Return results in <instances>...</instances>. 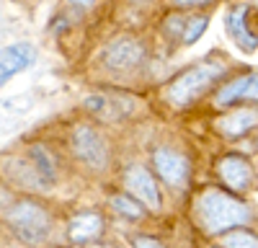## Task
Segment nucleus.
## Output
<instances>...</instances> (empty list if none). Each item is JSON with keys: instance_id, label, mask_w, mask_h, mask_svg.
Segmentation results:
<instances>
[{"instance_id": "f257e3e1", "label": "nucleus", "mask_w": 258, "mask_h": 248, "mask_svg": "<svg viewBox=\"0 0 258 248\" xmlns=\"http://www.w3.org/2000/svg\"><path fill=\"white\" fill-rule=\"evenodd\" d=\"M194 215H197L199 225L204 227V233H222L227 227L245 225L250 220V212L243 202H238L225 192H217V189H209L197 197Z\"/></svg>"}, {"instance_id": "f03ea898", "label": "nucleus", "mask_w": 258, "mask_h": 248, "mask_svg": "<svg viewBox=\"0 0 258 248\" xmlns=\"http://www.w3.org/2000/svg\"><path fill=\"white\" fill-rule=\"evenodd\" d=\"M225 73V68L220 62H204V65H197L186 70L183 75H178L168 88V98L173 106H186L188 101H194L197 96H202L214 80Z\"/></svg>"}, {"instance_id": "7ed1b4c3", "label": "nucleus", "mask_w": 258, "mask_h": 248, "mask_svg": "<svg viewBox=\"0 0 258 248\" xmlns=\"http://www.w3.org/2000/svg\"><path fill=\"white\" fill-rule=\"evenodd\" d=\"M8 222L13 227V233L24 243H41L49 235V215L44 207H39L34 202L16 204L8 215Z\"/></svg>"}, {"instance_id": "20e7f679", "label": "nucleus", "mask_w": 258, "mask_h": 248, "mask_svg": "<svg viewBox=\"0 0 258 248\" xmlns=\"http://www.w3.org/2000/svg\"><path fill=\"white\" fill-rule=\"evenodd\" d=\"M73 150L91 168H106V163H109V150H106L103 137L93 127H85V124H80L73 132Z\"/></svg>"}, {"instance_id": "39448f33", "label": "nucleus", "mask_w": 258, "mask_h": 248, "mask_svg": "<svg viewBox=\"0 0 258 248\" xmlns=\"http://www.w3.org/2000/svg\"><path fill=\"white\" fill-rule=\"evenodd\" d=\"M142 57H145V47L137 39H129V36L109 41L101 54L103 65L109 70H132L142 62Z\"/></svg>"}, {"instance_id": "423d86ee", "label": "nucleus", "mask_w": 258, "mask_h": 248, "mask_svg": "<svg viewBox=\"0 0 258 248\" xmlns=\"http://www.w3.org/2000/svg\"><path fill=\"white\" fill-rule=\"evenodd\" d=\"M124 181H126V189L132 192L137 199L145 202V207H150V210H158V207H160L158 186H155L153 176H150L145 168H140V165H132V168L126 171Z\"/></svg>"}, {"instance_id": "0eeeda50", "label": "nucleus", "mask_w": 258, "mask_h": 248, "mask_svg": "<svg viewBox=\"0 0 258 248\" xmlns=\"http://www.w3.org/2000/svg\"><path fill=\"white\" fill-rule=\"evenodd\" d=\"M153 163H155V171L168 181V183H173V186H181L188 176V163L183 155L173 153V150H155L153 155Z\"/></svg>"}, {"instance_id": "6e6552de", "label": "nucleus", "mask_w": 258, "mask_h": 248, "mask_svg": "<svg viewBox=\"0 0 258 248\" xmlns=\"http://www.w3.org/2000/svg\"><path fill=\"white\" fill-rule=\"evenodd\" d=\"M220 178L235 192H243L250 186V165L240 155H227L220 160Z\"/></svg>"}, {"instance_id": "1a4fd4ad", "label": "nucleus", "mask_w": 258, "mask_h": 248, "mask_svg": "<svg viewBox=\"0 0 258 248\" xmlns=\"http://www.w3.org/2000/svg\"><path fill=\"white\" fill-rule=\"evenodd\" d=\"M245 16H248V6L232 8V11L227 13V31H230V36L235 39V44H238L243 52H255V47H258V36L248 31V21H245Z\"/></svg>"}, {"instance_id": "9d476101", "label": "nucleus", "mask_w": 258, "mask_h": 248, "mask_svg": "<svg viewBox=\"0 0 258 248\" xmlns=\"http://www.w3.org/2000/svg\"><path fill=\"white\" fill-rule=\"evenodd\" d=\"M34 59V49L24 41H18V44H11L3 49V62H0V80L8 83L16 73H21L24 68L31 65Z\"/></svg>"}, {"instance_id": "9b49d317", "label": "nucleus", "mask_w": 258, "mask_h": 248, "mask_svg": "<svg viewBox=\"0 0 258 248\" xmlns=\"http://www.w3.org/2000/svg\"><path fill=\"white\" fill-rule=\"evenodd\" d=\"M238 98H258V73L243 75L238 80L227 83V86L217 93V106H227V103Z\"/></svg>"}, {"instance_id": "f8f14e48", "label": "nucleus", "mask_w": 258, "mask_h": 248, "mask_svg": "<svg viewBox=\"0 0 258 248\" xmlns=\"http://www.w3.org/2000/svg\"><path fill=\"white\" fill-rule=\"evenodd\" d=\"M255 124H258V111H253V109H238V111H232V114L217 119V130L222 135H230V137H240L248 130H253Z\"/></svg>"}, {"instance_id": "ddd939ff", "label": "nucleus", "mask_w": 258, "mask_h": 248, "mask_svg": "<svg viewBox=\"0 0 258 248\" xmlns=\"http://www.w3.org/2000/svg\"><path fill=\"white\" fill-rule=\"evenodd\" d=\"M103 230V220L101 215H93V212H85V215H78L70 220V227H68V233L75 243H85V240H93L98 238Z\"/></svg>"}, {"instance_id": "4468645a", "label": "nucleus", "mask_w": 258, "mask_h": 248, "mask_svg": "<svg viewBox=\"0 0 258 248\" xmlns=\"http://www.w3.org/2000/svg\"><path fill=\"white\" fill-rule=\"evenodd\" d=\"M31 163H34V171L44 181L54 178V158H52V153L44 148V145H36V148L31 150Z\"/></svg>"}, {"instance_id": "2eb2a0df", "label": "nucleus", "mask_w": 258, "mask_h": 248, "mask_svg": "<svg viewBox=\"0 0 258 248\" xmlns=\"http://www.w3.org/2000/svg\"><path fill=\"white\" fill-rule=\"evenodd\" d=\"M222 248H258V238L245 230H235V233L225 235Z\"/></svg>"}, {"instance_id": "dca6fc26", "label": "nucleus", "mask_w": 258, "mask_h": 248, "mask_svg": "<svg viewBox=\"0 0 258 248\" xmlns=\"http://www.w3.org/2000/svg\"><path fill=\"white\" fill-rule=\"evenodd\" d=\"M207 29V18L204 16H197V18H188V24H186V31H183V44H194L202 31Z\"/></svg>"}, {"instance_id": "f3484780", "label": "nucleus", "mask_w": 258, "mask_h": 248, "mask_svg": "<svg viewBox=\"0 0 258 248\" xmlns=\"http://www.w3.org/2000/svg\"><path fill=\"white\" fill-rule=\"evenodd\" d=\"M111 204L116 207V210L121 212V215H126V217H142V210L132 202V199H126V197H121V194H116L114 199H111Z\"/></svg>"}, {"instance_id": "a211bd4d", "label": "nucleus", "mask_w": 258, "mask_h": 248, "mask_svg": "<svg viewBox=\"0 0 258 248\" xmlns=\"http://www.w3.org/2000/svg\"><path fill=\"white\" fill-rule=\"evenodd\" d=\"M135 248H163V245L153 238H135Z\"/></svg>"}, {"instance_id": "6ab92c4d", "label": "nucleus", "mask_w": 258, "mask_h": 248, "mask_svg": "<svg viewBox=\"0 0 258 248\" xmlns=\"http://www.w3.org/2000/svg\"><path fill=\"white\" fill-rule=\"evenodd\" d=\"M173 3L186 8V6H202V3H209V0H173Z\"/></svg>"}, {"instance_id": "aec40b11", "label": "nucleus", "mask_w": 258, "mask_h": 248, "mask_svg": "<svg viewBox=\"0 0 258 248\" xmlns=\"http://www.w3.org/2000/svg\"><path fill=\"white\" fill-rule=\"evenodd\" d=\"M73 3H78V6H91L93 0H73Z\"/></svg>"}]
</instances>
